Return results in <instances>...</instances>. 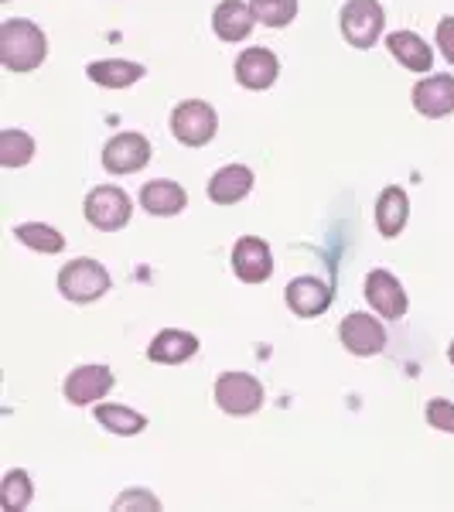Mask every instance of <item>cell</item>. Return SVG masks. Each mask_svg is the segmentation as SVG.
Here are the masks:
<instances>
[{
  "label": "cell",
  "mask_w": 454,
  "mask_h": 512,
  "mask_svg": "<svg viewBox=\"0 0 454 512\" xmlns=\"http://www.w3.org/2000/svg\"><path fill=\"white\" fill-rule=\"evenodd\" d=\"M161 509V502H158V495H151V492H144V489H127L123 495H117V502H113V509Z\"/></svg>",
  "instance_id": "28"
},
{
  "label": "cell",
  "mask_w": 454,
  "mask_h": 512,
  "mask_svg": "<svg viewBox=\"0 0 454 512\" xmlns=\"http://www.w3.org/2000/svg\"><path fill=\"white\" fill-rule=\"evenodd\" d=\"M414 110L427 120H444L454 113V76L437 72V76H424L414 86Z\"/></svg>",
  "instance_id": "11"
},
{
  "label": "cell",
  "mask_w": 454,
  "mask_h": 512,
  "mask_svg": "<svg viewBox=\"0 0 454 512\" xmlns=\"http://www.w3.org/2000/svg\"><path fill=\"white\" fill-rule=\"evenodd\" d=\"M113 386H117V376H113L110 366H76L65 376L62 390L72 407H89V403L103 400Z\"/></svg>",
  "instance_id": "9"
},
{
  "label": "cell",
  "mask_w": 454,
  "mask_h": 512,
  "mask_svg": "<svg viewBox=\"0 0 454 512\" xmlns=\"http://www.w3.org/2000/svg\"><path fill=\"white\" fill-rule=\"evenodd\" d=\"M424 417H427V424H431L434 431L454 434V403L444 400V396H434V400L427 403Z\"/></svg>",
  "instance_id": "27"
},
{
  "label": "cell",
  "mask_w": 454,
  "mask_h": 512,
  "mask_svg": "<svg viewBox=\"0 0 454 512\" xmlns=\"http://www.w3.org/2000/svg\"><path fill=\"white\" fill-rule=\"evenodd\" d=\"M86 76L103 89H127L147 76V69L140 62H127V59H99L86 65Z\"/></svg>",
  "instance_id": "21"
},
{
  "label": "cell",
  "mask_w": 454,
  "mask_h": 512,
  "mask_svg": "<svg viewBox=\"0 0 454 512\" xmlns=\"http://www.w3.org/2000/svg\"><path fill=\"white\" fill-rule=\"evenodd\" d=\"M342 38L349 41L352 48L366 52V48L379 45L383 38V24H386V11L379 0H345L342 7Z\"/></svg>",
  "instance_id": "4"
},
{
  "label": "cell",
  "mask_w": 454,
  "mask_h": 512,
  "mask_svg": "<svg viewBox=\"0 0 454 512\" xmlns=\"http://www.w3.org/2000/svg\"><path fill=\"white\" fill-rule=\"evenodd\" d=\"M31 499H35V485H31V475L21 472V468H11L0 482V506L7 512L28 509Z\"/></svg>",
  "instance_id": "24"
},
{
  "label": "cell",
  "mask_w": 454,
  "mask_h": 512,
  "mask_svg": "<svg viewBox=\"0 0 454 512\" xmlns=\"http://www.w3.org/2000/svg\"><path fill=\"white\" fill-rule=\"evenodd\" d=\"M48 59V38L35 21L11 18L0 24V65L7 72H35Z\"/></svg>",
  "instance_id": "1"
},
{
  "label": "cell",
  "mask_w": 454,
  "mask_h": 512,
  "mask_svg": "<svg viewBox=\"0 0 454 512\" xmlns=\"http://www.w3.org/2000/svg\"><path fill=\"white\" fill-rule=\"evenodd\" d=\"M250 7L267 28H287L297 18V0H250Z\"/></svg>",
  "instance_id": "26"
},
{
  "label": "cell",
  "mask_w": 454,
  "mask_h": 512,
  "mask_svg": "<svg viewBox=\"0 0 454 512\" xmlns=\"http://www.w3.org/2000/svg\"><path fill=\"white\" fill-rule=\"evenodd\" d=\"M253 24H257V14H253L250 0H222L212 11V31L236 45V41H246L253 35Z\"/></svg>",
  "instance_id": "15"
},
{
  "label": "cell",
  "mask_w": 454,
  "mask_h": 512,
  "mask_svg": "<svg viewBox=\"0 0 454 512\" xmlns=\"http://www.w3.org/2000/svg\"><path fill=\"white\" fill-rule=\"evenodd\" d=\"M192 355H198V338L192 332H181V328H164L147 345V359L158 366H181Z\"/></svg>",
  "instance_id": "18"
},
{
  "label": "cell",
  "mask_w": 454,
  "mask_h": 512,
  "mask_svg": "<svg viewBox=\"0 0 454 512\" xmlns=\"http://www.w3.org/2000/svg\"><path fill=\"white\" fill-rule=\"evenodd\" d=\"M407 219H410V198H407V192H403L400 185L383 188L379 198H376V229H379V233H383L386 239L400 236L403 226H407Z\"/></svg>",
  "instance_id": "20"
},
{
  "label": "cell",
  "mask_w": 454,
  "mask_h": 512,
  "mask_svg": "<svg viewBox=\"0 0 454 512\" xmlns=\"http://www.w3.org/2000/svg\"><path fill=\"white\" fill-rule=\"evenodd\" d=\"M96 420L103 431L120 434V437H134L147 431V417L137 414L130 407H120V403H99L96 407Z\"/></svg>",
  "instance_id": "22"
},
{
  "label": "cell",
  "mask_w": 454,
  "mask_h": 512,
  "mask_svg": "<svg viewBox=\"0 0 454 512\" xmlns=\"http://www.w3.org/2000/svg\"><path fill=\"white\" fill-rule=\"evenodd\" d=\"M386 52H390L407 72L434 69V48L427 45L417 31H390V35H386Z\"/></svg>",
  "instance_id": "17"
},
{
  "label": "cell",
  "mask_w": 454,
  "mask_h": 512,
  "mask_svg": "<svg viewBox=\"0 0 454 512\" xmlns=\"http://www.w3.org/2000/svg\"><path fill=\"white\" fill-rule=\"evenodd\" d=\"M233 72H236V82L243 89H250V93H263V89H270L277 82L280 59L270 52V48L253 45V48H246V52L236 55Z\"/></svg>",
  "instance_id": "10"
},
{
  "label": "cell",
  "mask_w": 454,
  "mask_h": 512,
  "mask_svg": "<svg viewBox=\"0 0 454 512\" xmlns=\"http://www.w3.org/2000/svg\"><path fill=\"white\" fill-rule=\"evenodd\" d=\"M448 359H451V366H454V342H451V349H448Z\"/></svg>",
  "instance_id": "30"
},
{
  "label": "cell",
  "mask_w": 454,
  "mask_h": 512,
  "mask_svg": "<svg viewBox=\"0 0 454 512\" xmlns=\"http://www.w3.org/2000/svg\"><path fill=\"white\" fill-rule=\"evenodd\" d=\"M188 205V192L171 178H154L140 188V209L147 216H158V219H171L178 212H185Z\"/></svg>",
  "instance_id": "16"
},
{
  "label": "cell",
  "mask_w": 454,
  "mask_h": 512,
  "mask_svg": "<svg viewBox=\"0 0 454 512\" xmlns=\"http://www.w3.org/2000/svg\"><path fill=\"white\" fill-rule=\"evenodd\" d=\"M151 164V140L134 130H123V134L110 137L103 144V168L110 175H137Z\"/></svg>",
  "instance_id": "7"
},
{
  "label": "cell",
  "mask_w": 454,
  "mask_h": 512,
  "mask_svg": "<svg viewBox=\"0 0 454 512\" xmlns=\"http://www.w3.org/2000/svg\"><path fill=\"white\" fill-rule=\"evenodd\" d=\"M233 274L243 284H263L274 274V253L260 236H243L233 246Z\"/></svg>",
  "instance_id": "13"
},
{
  "label": "cell",
  "mask_w": 454,
  "mask_h": 512,
  "mask_svg": "<svg viewBox=\"0 0 454 512\" xmlns=\"http://www.w3.org/2000/svg\"><path fill=\"white\" fill-rule=\"evenodd\" d=\"M284 297H287V308H291L297 318L325 315V311L332 308V301H335L332 287H328L325 280H318V277H294L291 284H287Z\"/></svg>",
  "instance_id": "14"
},
{
  "label": "cell",
  "mask_w": 454,
  "mask_h": 512,
  "mask_svg": "<svg viewBox=\"0 0 454 512\" xmlns=\"http://www.w3.org/2000/svg\"><path fill=\"white\" fill-rule=\"evenodd\" d=\"M366 301H369V308L386 321L403 318L410 308L407 291H403V284L390 274V270H373V274L366 277Z\"/></svg>",
  "instance_id": "12"
},
{
  "label": "cell",
  "mask_w": 454,
  "mask_h": 512,
  "mask_svg": "<svg viewBox=\"0 0 454 512\" xmlns=\"http://www.w3.org/2000/svg\"><path fill=\"white\" fill-rule=\"evenodd\" d=\"M14 236H18V243H24L35 253L52 256L65 250V236L55 226H45V222H21V226H14Z\"/></svg>",
  "instance_id": "23"
},
{
  "label": "cell",
  "mask_w": 454,
  "mask_h": 512,
  "mask_svg": "<svg viewBox=\"0 0 454 512\" xmlns=\"http://www.w3.org/2000/svg\"><path fill=\"white\" fill-rule=\"evenodd\" d=\"M338 338H342L345 352L359 355V359H369V355H379L386 349V328L376 315H366V311H352V315L342 318L338 325Z\"/></svg>",
  "instance_id": "8"
},
{
  "label": "cell",
  "mask_w": 454,
  "mask_h": 512,
  "mask_svg": "<svg viewBox=\"0 0 454 512\" xmlns=\"http://www.w3.org/2000/svg\"><path fill=\"white\" fill-rule=\"evenodd\" d=\"M216 130H219V117L205 99H181L175 110H171V134H175L178 144L205 147L212 144Z\"/></svg>",
  "instance_id": "3"
},
{
  "label": "cell",
  "mask_w": 454,
  "mask_h": 512,
  "mask_svg": "<svg viewBox=\"0 0 454 512\" xmlns=\"http://www.w3.org/2000/svg\"><path fill=\"white\" fill-rule=\"evenodd\" d=\"M110 270L99 260H89V256H79V260H69L59 270V291L65 301L72 304H93L99 301L106 291H110Z\"/></svg>",
  "instance_id": "2"
},
{
  "label": "cell",
  "mask_w": 454,
  "mask_h": 512,
  "mask_svg": "<svg viewBox=\"0 0 454 512\" xmlns=\"http://www.w3.org/2000/svg\"><path fill=\"white\" fill-rule=\"evenodd\" d=\"M134 216V202L117 185H99L86 195V219L99 233H120Z\"/></svg>",
  "instance_id": "6"
},
{
  "label": "cell",
  "mask_w": 454,
  "mask_h": 512,
  "mask_svg": "<svg viewBox=\"0 0 454 512\" xmlns=\"http://www.w3.org/2000/svg\"><path fill=\"white\" fill-rule=\"evenodd\" d=\"M0 4H11V0H0Z\"/></svg>",
  "instance_id": "31"
},
{
  "label": "cell",
  "mask_w": 454,
  "mask_h": 512,
  "mask_svg": "<svg viewBox=\"0 0 454 512\" xmlns=\"http://www.w3.org/2000/svg\"><path fill=\"white\" fill-rule=\"evenodd\" d=\"M216 407L229 417H250L263 407V383L250 373H222L216 379Z\"/></svg>",
  "instance_id": "5"
},
{
  "label": "cell",
  "mask_w": 454,
  "mask_h": 512,
  "mask_svg": "<svg viewBox=\"0 0 454 512\" xmlns=\"http://www.w3.org/2000/svg\"><path fill=\"white\" fill-rule=\"evenodd\" d=\"M31 158H35V140L24 134V130L18 127L0 130V164L4 168H24Z\"/></svg>",
  "instance_id": "25"
},
{
  "label": "cell",
  "mask_w": 454,
  "mask_h": 512,
  "mask_svg": "<svg viewBox=\"0 0 454 512\" xmlns=\"http://www.w3.org/2000/svg\"><path fill=\"white\" fill-rule=\"evenodd\" d=\"M253 192V171L246 164H226L209 178L212 205H236Z\"/></svg>",
  "instance_id": "19"
},
{
  "label": "cell",
  "mask_w": 454,
  "mask_h": 512,
  "mask_svg": "<svg viewBox=\"0 0 454 512\" xmlns=\"http://www.w3.org/2000/svg\"><path fill=\"white\" fill-rule=\"evenodd\" d=\"M437 52L444 55V62L454 65V14L437 21Z\"/></svg>",
  "instance_id": "29"
}]
</instances>
